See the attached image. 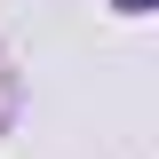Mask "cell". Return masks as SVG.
Listing matches in <instances>:
<instances>
[{
  "label": "cell",
  "instance_id": "6da1fadb",
  "mask_svg": "<svg viewBox=\"0 0 159 159\" xmlns=\"http://www.w3.org/2000/svg\"><path fill=\"white\" fill-rule=\"evenodd\" d=\"M119 8H127V16H135V8H151V0H119Z\"/></svg>",
  "mask_w": 159,
  "mask_h": 159
}]
</instances>
